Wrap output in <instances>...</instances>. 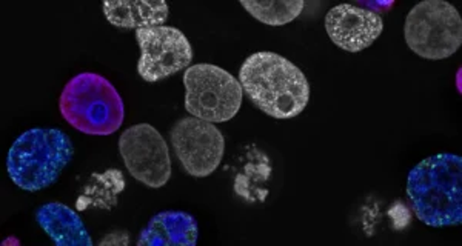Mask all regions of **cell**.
Instances as JSON below:
<instances>
[{
	"label": "cell",
	"instance_id": "obj_5",
	"mask_svg": "<svg viewBox=\"0 0 462 246\" xmlns=\"http://www.w3.org/2000/svg\"><path fill=\"white\" fill-rule=\"evenodd\" d=\"M404 37L410 50L420 58L444 60L461 47V14L446 0H424L407 14Z\"/></svg>",
	"mask_w": 462,
	"mask_h": 246
},
{
	"label": "cell",
	"instance_id": "obj_12",
	"mask_svg": "<svg viewBox=\"0 0 462 246\" xmlns=\"http://www.w3.org/2000/svg\"><path fill=\"white\" fill-rule=\"evenodd\" d=\"M36 222L59 246H93L87 226L76 211L59 202L39 206Z\"/></svg>",
	"mask_w": 462,
	"mask_h": 246
},
{
	"label": "cell",
	"instance_id": "obj_14",
	"mask_svg": "<svg viewBox=\"0 0 462 246\" xmlns=\"http://www.w3.org/2000/svg\"><path fill=\"white\" fill-rule=\"evenodd\" d=\"M241 6L250 16L268 27H284L296 21L304 11V0H241Z\"/></svg>",
	"mask_w": 462,
	"mask_h": 246
},
{
	"label": "cell",
	"instance_id": "obj_10",
	"mask_svg": "<svg viewBox=\"0 0 462 246\" xmlns=\"http://www.w3.org/2000/svg\"><path fill=\"white\" fill-rule=\"evenodd\" d=\"M324 25L331 42L348 53L367 50L383 32V17L376 11L350 4L333 6Z\"/></svg>",
	"mask_w": 462,
	"mask_h": 246
},
{
	"label": "cell",
	"instance_id": "obj_13",
	"mask_svg": "<svg viewBox=\"0 0 462 246\" xmlns=\"http://www.w3.org/2000/svg\"><path fill=\"white\" fill-rule=\"evenodd\" d=\"M104 16L111 25L124 30L161 27L170 16V6L163 0H117L104 2Z\"/></svg>",
	"mask_w": 462,
	"mask_h": 246
},
{
	"label": "cell",
	"instance_id": "obj_9",
	"mask_svg": "<svg viewBox=\"0 0 462 246\" xmlns=\"http://www.w3.org/2000/svg\"><path fill=\"white\" fill-rule=\"evenodd\" d=\"M170 137L179 162L191 178H208L221 165L226 139L215 123L189 115L174 123Z\"/></svg>",
	"mask_w": 462,
	"mask_h": 246
},
{
	"label": "cell",
	"instance_id": "obj_2",
	"mask_svg": "<svg viewBox=\"0 0 462 246\" xmlns=\"http://www.w3.org/2000/svg\"><path fill=\"white\" fill-rule=\"evenodd\" d=\"M407 197L411 210L424 225H461V156L442 152L420 160L407 178Z\"/></svg>",
	"mask_w": 462,
	"mask_h": 246
},
{
	"label": "cell",
	"instance_id": "obj_3",
	"mask_svg": "<svg viewBox=\"0 0 462 246\" xmlns=\"http://www.w3.org/2000/svg\"><path fill=\"white\" fill-rule=\"evenodd\" d=\"M73 141L58 128H32L13 141L6 171L23 191H41L58 182L73 160Z\"/></svg>",
	"mask_w": 462,
	"mask_h": 246
},
{
	"label": "cell",
	"instance_id": "obj_11",
	"mask_svg": "<svg viewBox=\"0 0 462 246\" xmlns=\"http://www.w3.org/2000/svg\"><path fill=\"white\" fill-rule=\"evenodd\" d=\"M199 239L198 220L185 211H162L141 231L139 246H193Z\"/></svg>",
	"mask_w": 462,
	"mask_h": 246
},
{
	"label": "cell",
	"instance_id": "obj_15",
	"mask_svg": "<svg viewBox=\"0 0 462 246\" xmlns=\"http://www.w3.org/2000/svg\"><path fill=\"white\" fill-rule=\"evenodd\" d=\"M8 243H17V245H21V241H16V239H6V241H4V245H8Z\"/></svg>",
	"mask_w": 462,
	"mask_h": 246
},
{
	"label": "cell",
	"instance_id": "obj_7",
	"mask_svg": "<svg viewBox=\"0 0 462 246\" xmlns=\"http://www.w3.org/2000/svg\"><path fill=\"white\" fill-rule=\"evenodd\" d=\"M119 152L128 173L148 188H162L171 178L167 141L150 123L126 128L119 137Z\"/></svg>",
	"mask_w": 462,
	"mask_h": 246
},
{
	"label": "cell",
	"instance_id": "obj_4",
	"mask_svg": "<svg viewBox=\"0 0 462 246\" xmlns=\"http://www.w3.org/2000/svg\"><path fill=\"white\" fill-rule=\"evenodd\" d=\"M59 108L69 125L88 136H110L125 119V105L119 91L97 73L74 76L63 87Z\"/></svg>",
	"mask_w": 462,
	"mask_h": 246
},
{
	"label": "cell",
	"instance_id": "obj_8",
	"mask_svg": "<svg viewBox=\"0 0 462 246\" xmlns=\"http://www.w3.org/2000/svg\"><path fill=\"white\" fill-rule=\"evenodd\" d=\"M141 58L137 73L154 84L191 67L193 48L184 32L170 25L141 28L136 32Z\"/></svg>",
	"mask_w": 462,
	"mask_h": 246
},
{
	"label": "cell",
	"instance_id": "obj_1",
	"mask_svg": "<svg viewBox=\"0 0 462 246\" xmlns=\"http://www.w3.org/2000/svg\"><path fill=\"white\" fill-rule=\"evenodd\" d=\"M239 82L253 105L274 117L293 119L309 105L310 85L289 59L272 51H259L245 59Z\"/></svg>",
	"mask_w": 462,
	"mask_h": 246
},
{
	"label": "cell",
	"instance_id": "obj_6",
	"mask_svg": "<svg viewBox=\"0 0 462 246\" xmlns=\"http://www.w3.org/2000/svg\"><path fill=\"white\" fill-rule=\"evenodd\" d=\"M185 110L189 115L211 123L236 117L244 89L233 74L211 63H196L185 69Z\"/></svg>",
	"mask_w": 462,
	"mask_h": 246
}]
</instances>
